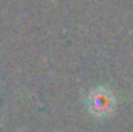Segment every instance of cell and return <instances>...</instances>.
<instances>
[{"instance_id": "cell-1", "label": "cell", "mask_w": 133, "mask_h": 132, "mask_svg": "<svg viewBox=\"0 0 133 132\" xmlns=\"http://www.w3.org/2000/svg\"><path fill=\"white\" fill-rule=\"evenodd\" d=\"M88 107L89 112L96 117H106L110 112H113L115 109V98L111 95L110 90H106L104 86L93 90L88 97Z\"/></svg>"}]
</instances>
